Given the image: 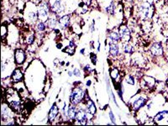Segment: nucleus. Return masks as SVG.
I'll return each instance as SVG.
<instances>
[{
  "label": "nucleus",
  "instance_id": "nucleus-1",
  "mask_svg": "<svg viewBox=\"0 0 168 126\" xmlns=\"http://www.w3.org/2000/svg\"><path fill=\"white\" fill-rule=\"evenodd\" d=\"M50 8L46 2L40 3V4H39V6L37 8V13L39 19L40 21L45 23L47 21L48 18H49V16H50Z\"/></svg>",
  "mask_w": 168,
  "mask_h": 126
},
{
  "label": "nucleus",
  "instance_id": "nucleus-2",
  "mask_svg": "<svg viewBox=\"0 0 168 126\" xmlns=\"http://www.w3.org/2000/svg\"><path fill=\"white\" fill-rule=\"evenodd\" d=\"M154 10L152 9V6L148 2H144L140 6V18L145 20H147L153 15Z\"/></svg>",
  "mask_w": 168,
  "mask_h": 126
},
{
  "label": "nucleus",
  "instance_id": "nucleus-3",
  "mask_svg": "<svg viewBox=\"0 0 168 126\" xmlns=\"http://www.w3.org/2000/svg\"><path fill=\"white\" fill-rule=\"evenodd\" d=\"M84 98V92L82 91L81 88H76L72 90L71 96H70V101L72 104L77 105Z\"/></svg>",
  "mask_w": 168,
  "mask_h": 126
},
{
  "label": "nucleus",
  "instance_id": "nucleus-4",
  "mask_svg": "<svg viewBox=\"0 0 168 126\" xmlns=\"http://www.w3.org/2000/svg\"><path fill=\"white\" fill-rule=\"evenodd\" d=\"M50 11L56 15L62 13L65 10V5L62 0H51L50 2Z\"/></svg>",
  "mask_w": 168,
  "mask_h": 126
},
{
  "label": "nucleus",
  "instance_id": "nucleus-5",
  "mask_svg": "<svg viewBox=\"0 0 168 126\" xmlns=\"http://www.w3.org/2000/svg\"><path fill=\"white\" fill-rule=\"evenodd\" d=\"M118 33L120 35V39L124 43H128L131 39V34L129 28L126 25H120L118 28Z\"/></svg>",
  "mask_w": 168,
  "mask_h": 126
},
{
  "label": "nucleus",
  "instance_id": "nucleus-6",
  "mask_svg": "<svg viewBox=\"0 0 168 126\" xmlns=\"http://www.w3.org/2000/svg\"><path fill=\"white\" fill-rule=\"evenodd\" d=\"M150 50L151 52V54L155 57H160L163 55V47H162V45L161 42H155L151 45Z\"/></svg>",
  "mask_w": 168,
  "mask_h": 126
},
{
  "label": "nucleus",
  "instance_id": "nucleus-7",
  "mask_svg": "<svg viewBox=\"0 0 168 126\" xmlns=\"http://www.w3.org/2000/svg\"><path fill=\"white\" fill-rule=\"evenodd\" d=\"M25 53L22 49H17L14 52V61L17 65H22L25 62Z\"/></svg>",
  "mask_w": 168,
  "mask_h": 126
},
{
  "label": "nucleus",
  "instance_id": "nucleus-8",
  "mask_svg": "<svg viewBox=\"0 0 168 126\" xmlns=\"http://www.w3.org/2000/svg\"><path fill=\"white\" fill-rule=\"evenodd\" d=\"M76 120L82 125H86L87 124V113L84 111V109L80 108V109H78L77 111Z\"/></svg>",
  "mask_w": 168,
  "mask_h": 126
},
{
  "label": "nucleus",
  "instance_id": "nucleus-9",
  "mask_svg": "<svg viewBox=\"0 0 168 126\" xmlns=\"http://www.w3.org/2000/svg\"><path fill=\"white\" fill-rule=\"evenodd\" d=\"M46 23V25L47 26L50 28V29H55L57 27V25H59L58 24V19L56 18V13H52V14H50V16H49V18L47 19V21L45 22Z\"/></svg>",
  "mask_w": 168,
  "mask_h": 126
},
{
  "label": "nucleus",
  "instance_id": "nucleus-10",
  "mask_svg": "<svg viewBox=\"0 0 168 126\" xmlns=\"http://www.w3.org/2000/svg\"><path fill=\"white\" fill-rule=\"evenodd\" d=\"M58 24L62 30L67 29L70 25V16L69 15H63L58 19Z\"/></svg>",
  "mask_w": 168,
  "mask_h": 126
},
{
  "label": "nucleus",
  "instance_id": "nucleus-11",
  "mask_svg": "<svg viewBox=\"0 0 168 126\" xmlns=\"http://www.w3.org/2000/svg\"><path fill=\"white\" fill-rule=\"evenodd\" d=\"M11 78H12L13 82H21V81L23 80V72L21 71V70L17 68V69H15L13 71Z\"/></svg>",
  "mask_w": 168,
  "mask_h": 126
},
{
  "label": "nucleus",
  "instance_id": "nucleus-12",
  "mask_svg": "<svg viewBox=\"0 0 168 126\" xmlns=\"http://www.w3.org/2000/svg\"><path fill=\"white\" fill-rule=\"evenodd\" d=\"M146 98H142V97H140V98H139L137 100H135L134 102V103H133V109L134 110H138V109H140V108H142L146 103Z\"/></svg>",
  "mask_w": 168,
  "mask_h": 126
},
{
  "label": "nucleus",
  "instance_id": "nucleus-13",
  "mask_svg": "<svg viewBox=\"0 0 168 126\" xmlns=\"http://www.w3.org/2000/svg\"><path fill=\"white\" fill-rule=\"evenodd\" d=\"M58 112H59L58 107L56 106V104H53L51 108H50V112H49V116H48V119H49L50 122H52L53 120L56 119V117L58 114Z\"/></svg>",
  "mask_w": 168,
  "mask_h": 126
},
{
  "label": "nucleus",
  "instance_id": "nucleus-14",
  "mask_svg": "<svg viewBox=\"0 0 168 126\" xmlns=\"http://www.w3.org/2000/svg\"><path fill=\"white\" fill-rule=\"evenodd\" d=\"M109 53L112 57H117L119 53V49L117 43L112 42L109 45Z\"/></svg>",
  "mask_w": 168,
  "mask_h": 126
},
{
  "label": "nucleus",
  "instance_id": "nucleus-15",
  "mask_svg": "<svg viewBox=\"0 0 168 126\" xmlns=\"http://www.w3.org/2000/svg\"><path fill=\"white\" fill-rule=\"evenodd\" d=\"M76 113H77L76 107H75L74 104L72 103V105H70L68 108H67V116L68 117L70 120H74V119H76Z\"/></svg>",
  "mask_w": 168,
  "mask_h": 126
},
{
  "label": "nucleus",
  "instance_id": "nucleus-16",
  "mask_svg": "<svg viewBox=\"0 0 168 126\" xmlns=\"http://www.w3.org/2000/svg\"><path fill=\"white\" fill-rule=\"evenodd\" d=\"M167 115H168L167 110H163L162 112H159V113H157L156 116L154 117V121H156V122L162 121V120H164Z\"/></svg>",
  "mask_w": 168,
  "mask_h": 126
},
{
  "label": "nucleus",
  "instance_id": "nucleus-17",
  "mask_svg": "<svg viewBox=\"0 0 168 126\" xmlns=\"http://www.w3.org/2000/svg\"><path fill=\"white\" fill-rule=\"evenodd\" d=\"M87 112L90 114H92V115H94V113H96V107H95V104L92 100L87 101Z\"/></svg>",
  "mask_w": 168,
  "mask_h": 126
},
{
  "label": "nucleus",
  "instance_id": "nucleus-18",
  "mask_svg": "<svg viewBox=\"0 0 168 126\" xmlns=\"http://www.w3.org/2000/svg\"><path fill=\"white\" fill-rule=\"evenodd\" d=\"M108 35H109L110 40H112L113 42H114V43H117V42H118V41L121 40V39H120V35H119V33L114 31V30L110 32Z\"/></svg>",
  "mask_w": 168,
  "mask_h": 126
},
{
  "label": "nucleus",
  "instance_id": "nucleus-19",
  "mask_svg": "<svg viewBox=\"0 0 168 126\" xmlns=\"http://www.w3.org/2000/svg\"><path fill=\"white\" fill-rule=\"evenodd\" d=\"M123 49L125 53H128V54H133L135 52V48L129 43H125Z\"/></svg>",
  "mask_w": 168,
  "mask_h": 126
},
{
  "label": "nucleus",
  "instance_id": "nucleus-20",
  "mask_svg": "<svg viewBox=\"0 0 168 126\" xmlns=\"http://www.w3.org/2000/svg\"><path fill=\"white\" fill-rule=\"evenodd\" d=\"M36 30H37L39 32H43L45 30V29H46V25L45 24V22H42V21H39L37 22V24H36Z\"/></svg>",
  "mask_w": 168,
  "mask_h": 126
},
{
  "label": "nucleus",
  "instance_id": "nucleus-21",
  "mask_svg": "<svg viewBox=\"0 0 168 126\" xmlns=\"http://www.w3.org/2000/svg\"><path fill=\"white\" fill-rule=\"evenodd\" d=\"M114 9H115V5H114V2L113 1L111 4L108 6L106 8V11L108 13H109L110 15H113L114 13Z\"/></svg>",
  "mask_w": 168,
  "mask_h": 126
},
{
  "label": "nucleus",
  "instance_id": "nucleus-22",
  "mask_svg": "<svg viewBox=\"0 0 168 126\" xmlns=\"http://www.w3.org/2000/svg\"><path fill=\"white\" fill-rule=\"evenodd\" d=\"M34 41H35V35H34V34L29 35L26 37V40H25V43L27 45L33 44Z\"/></svg>",
  "mask_w": 168,
  "mask_h": 126
},
{
  "label": "nucleus",
  "instance_id": "nucleus-23",
  "mask_svg": "<svg viewBox=\"0 0 168 126\" xmlns=\"http://www.w3.org/2000/svg\"><path fill=\"white\" fill-rule=\"evenodd\" d=\"M10 107L12 108L14 110H18L19 108H20V103L19 101H12L10 103Z\"/></svg>",
  "mask_w": 168,
  "mask_h": 126
},
{
  "label": "nucleus",
  "instance_id": "nucleus-24",
  "mask_svg": "<svg viewBox=\"0 0 168 126\" xmlns=\"http://www.w3.org/2000/svg\"><path fill=\"white\" fill-rule=\"evenodd\" d=\"M110 76H111L113 79H116L117 76H118V70L117 68H113L110 72Z\"/></svg>",
  "mask_w": 168,
  "mask_h": 126
},
{
  "label": "nucleus",
  "instance_id": "nucleus-25",
  "mask_svg": "<svg viewBox=\"0 0 168 126\" xmlns=\"http://www.w3.org/2000/svg\"><path fill=\"white\" fill-rule=\"evenodd\" d=\"M126 82L129 83V84H131V85H134L135 84V78L132 76H128L126 77Z\"/></svg>",
  "mask_w": 168,
  "mask_h": 126
},
{
  "label": "nucleus",
  "instance_id": "nucleus-26",
  "mask_svg": "<svg viewBox=\"0 0 168 126\" xmlns=\"http://www.w3.org/2000/svg\"><path fill=\"white\" fill-rule=\"evenodd\" d=\"M90 57H91V61H92V62L94 63V65H96V63H97V56H96L95 54H94V53H92L91 56H90Z\"/></svg>",
  "mask_w": 168,
  "mask_h": 126
},
{
  "label": "nucleus",
  "instance_id": "nucleus-27",
  "mask_svg": "<svg viewBox=\"0 0 168 126\" xmlns=\"http://www.w3.org/2000/svg\"><path fill=\"white\" fill-rule=\"evenodd\" d=\"M73 75L76 76H81V71L77 68H75L73 70Z\"/></svg>",
  "mask_w": 168,
  "mask_h": 126
},
{
  "label": "nucleus",
  "instance_id": "nucleus-28",
  "mask_svg": "<svg viewBox=\"0 0 168 126\" xmlns=\"http://www.w3.org/2000/svg\"><path fill=\"white\" fill-rule=\"evenodd\" d=\"M5 35H7V28L5 26L3 25L2 26V37H3V39L4 38Z\"/></svg>",
  "mask_w": 168,
  "mask_h": 126
},
{
  "label": "nucleus",
  "instance_id": "nucleus-29",
  "mask_svg": "<svg viewBox=\"0 0 168 126\" xmlns=\"http://www.w3.org/2000/svg\"><path fill=\"white\" fill-rule=\"evenodd\" d=\"M85 70H86V71H93V70L91 69V67H90L89 65H87V66L85 67Z\"/></svg>",
  "mask_w": 168,
  "mask_h": 126
},
{
  "label": "nucleus",
  "instance_id": "nucleus-30",
  "mask_svg": "<svg viewBox=\"0 0 168 126\" xmlns=\"http://www.w3.org/2000/svg\"><path fill=\"white\" fill-rule=\"evenodd\" d=\"M84 52H85V49H84V48H83V49H82V50H80V53H81L82 55H85V54H84Z\"/></svg>",
  "mask_w": 168,
  "mask_h": 126
},
{
  "label": "nucleus",
  "instance_id": "nucleus-31",
  "mask_svg": "<svg viewBox=\"0 0 168 126\" xmlns=\"http://www.w3.org/2000/svg\"><path fill=\"white\" fill-rule=\"evenodd\" d=\"M68 75H69V76H72L73 75V71H69Z\"/></svg>",
  "mask_w": 168,
  "mask_h": 126
},
{
  "label": "nucleus",
  "instance_id": "nucleus-32",
  "mask_svg": "<svg viewBox=\"0 0 168 126\" xmlns=\"http://www.w3.org/2000/svg\"><path fill=\"white\" fill-rule=\"evenodd\" d=\"M110 117H111V119H112L113 122H114V119H113V113H112V112H110Z\"/></svg>",
  "mask_w": 168,
  "mask_h": 126
},
{
  "label": "nucleus",
  "instance_id": "nucleus-33",
  "mask_svg": "<svg viewBox=\"0 0 168 126\" xmlns=\"http://www.w3.org/2000/svg\"><path fill=\"white\" fill-rule=\"evenodd\" d=\"M57 48H58V49H61V48H62V44L57 45Z\"/></svg>",
  "mask_w": 168,
  "mask_h": 126
},
{
  "label": "nucleus",
  "instance_id": "nucleus-34",
  "mask_svg": "<svg viewBox=\"0 0 168 126\" xmlns=\"http://www.w3.org/2000/svg\"><path fill=\"white\" fill-rule=\"evenodd\" d=\"M87 86H90V85H91V81H88V82H87Z\"/></svg>",
  "mask_w": 168,
  "mask_h": 126
},
{
  "label": "nucleus",
  "instance_id": "nucleus-35",
  "mask_svg": "<svg viewBox=\"0 0 168 126\" xmlns=\"http://www.w3.org/2000/svg\"><path fill=\"white\" fill-rule=\"evenodd\" d=\"M167 86L168 87V79H167Z\"/></svg>",
  "mask_w": 168,
  "mask_h": 126
}]
</instances>
